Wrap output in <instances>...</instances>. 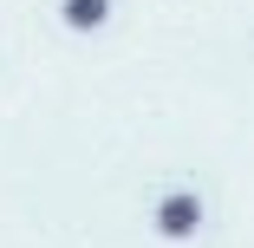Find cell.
<instances>
[{"mask_svg": "<svg viewBox=\"0 0 254 248\" xmlns=\"http://www.w3.org/2000/svg\"><path fill=\"white\" fill-rule=\"evenodd\" d=\"M202 229V196L195 189H170L163 203H157V235L163 242H183V235H195Z\"/></svg>", "mask_w": 254, "mask_h": 248, "instance_id": "obj_1", "label": "cell"}, {"mask_svg": "<svg viewBox=\"0 0 254 248\" xmlns=\"http://www.w3.org/2000/svg\"><path fill=\"white\" fill-rule=\"evenodd\" d=\"M59 20L72 33H98V26L111 20V0H59Z\"/></svg>", "mask_w": 254, "mask_h": 248, "instance_id": "obj_2", "label": "cell"}]
</instances>
